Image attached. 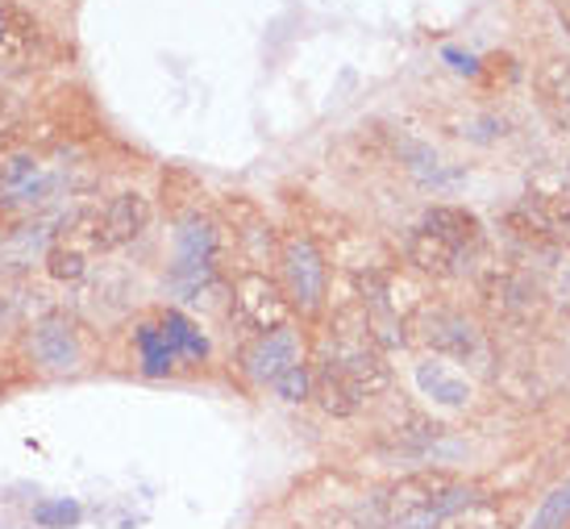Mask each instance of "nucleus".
I'll list each match as a JSON object with an SVG mask.
<instances>
[{"label": "nucleus", "instance_id": "nucleus-1", "mask_svg": "<svg viewBox=\"0 0 570 529\" xmlns=\"http://www.w3.org/2000/svg\"><path fill=\"white\" fill-rule=\"evenodd\" d=\"M471 500V488L450 471H416L392 483L380 497V517L387 529H433L445 513Z\"/></svg>", "mask_w": 570, "mask_h": 529}, {"label": "nucleus", "instance_id": "nucleus-2", "mask_svg": "<svg viewBox=\"0 0 570 529\" xmlns=\"http://www.w3.org/2000/svg\"><path fill=\"white\" fill-rule=\"evenodd\" d=\"M217 263H222V229L208 222V217H200V213L184 217L179 234H175L171 288L184 301H200V292L217 275Z\"/></svg>", "mask_w": 570, "mask_h": 529}, {"label": "nucleus", "instance_id": "nucleus-3", "mask_svg": "<svg viewBox=\"0 0 570 529\" xmlns=\"http://www.w3.org/2000/svg\"><path fill=\"white\" fill-rule=\"evenodd\" d=\"M105 251V234H100V209H76L67 213L59 229L50 234L47 246V272L59 284H76L88 275L92 258Z\"/></svg>", "mask_w": 570, "mask_h": 529}, {"label": "nucleus", "instance_id": "nucleus-4", "mask_svg": "<svg viewBox=\"0 0 570 529\" xmlns=\"http://www.w3.org/2000/svg\"><path fill=\"white\" fill-rule=\"evenodd\" d=\"M234 308H238V317L258 330V334H271V330H284L287 321H292V301H287V292L263 272H242L234 280Z\"/></svg>", "mask_w": 570, "mask_h": 529}, {"label": "nucleus", "instance_id": "nucleus-5", "mask_svg": "<svg viewBox=\"0 0 570 529\" xmlns=\"http://www.w3.org/2000/svg\"><path fill=\"white\" fill-rule=\"evenodd\" d=\"M284 280H287V301H296L301 308H317L325 296V255L317 251L313 238H287L284 246Z\"/></svg>", "mask_w": 570, "mask_h": 529}, {"label": "nucleus", "instance_id": "nucleus-6", "mask_svg": "<svg viewBox=\"0 0 570 529\" xmlns=\"http://www.w3.org/2000/svg\"><path fill=\"white\" fill-rule=\"evenodd\" d=\"M30 351L47 371L80 368V334H76L71 317H67V313H47L42 321H33Z\"/></svg>", "mask_w": 570, "mask_h": 529}, {"label": "nucleus", "instance_id": "nucleus-7", "mask_svg": "<svg viewBox=\"0 0 570 529\" xmlns=\"http://www.w3.org/2000/svg\"><path fill=\"white\" fill-rule=\"evenodd\" d=\"M38 55V26L17 0H0V71H26Z\"/></svg>", "mask_w": 570, "mask_h": 529}, {"label": "nucleus", "instance_id": "nucleus-8", "mask_svg": "<svg viewBox=\"0 0 570 529\" xmlns=\"http://www.w3.org/2000/svg\"><path fill=\"white\" fill-rule=\"evenodd\" d=\"M242 363H246V371L258 384H275L292 363H301V342H296V334L287 325L284 330H271V334H258L246 346Z\"/></svg>", "mask_w": 570, "mask_h": 529}, {"label": "nucleus", "instance_id": "nucleus-9", "mask_svg": "<svg viewBox=\"0 0 570 529\" xmlns=\"http://www.w3.org/2000/svg\"><path fill=\"white\" fill-rule=\"evenodd\" d=\"M150 225V200L142 193H121L112 196L109 205L100 209V234H105V251L129 246L138 242Z\"/></svg>", "mask_w": 570, "mask_h": 529}, {"label": "nucleus", "instance_id": "nucleus-10", "mask_svg": "<svg viewBox=\"0 0 570 529\" xmlns=\"http://www.w3.org/2000/svg\"><path fill=\"white\" fill-rule=\"evenodd\" d=\"M404 251H409V263L416 267L421 275H433V280H450V275L459 272V246H450L442 234H433L429 225L421 229H412L409 242H404Z\"/></svg>", "mask_w": 570, "mask_h": 529}, {"label": "nucleus", "instance_id": "nucleus-11", "mask_svg": "<svg viewBox=\"0 0 570 529\" xmlns=\"http://www.w3.org/2000/svg\"><path fill=\"white\" fill-rule=\"evenodd\" d=\"M425 342L438 354H450V359H471V354H479V330L466 317L445 313V308L425 317Z\"/></svg>", "mask_w": 570, "mask_h": 529}, {"label": "nucleus", "instance_id": "nucleus-12", "mask_svg": "<svg viewBox=\"0 0 570 529\" xmlns=\"http://www.w3.org/2000/svg\"><path fill=\"white\" fill-rule=\"evenodd\" d=\"M538 100L546 117L570 134V59H550L538 71Z\"/></svg>", "mask_w": 570, "mask_h": 529}, {"label": "nucleus", "instance_id": "nucleus-13", "mask_svg": "<svg viewBox=\"0 0 570 529\" xmlns=\"http://www.w3.org/2000/svg\"><path fill=\"white\" fill-rule=\"evenodd\" d=\"M425 225L433 229V234H442L450 246H459V251H466V246H479V238H483V225H479L475 213L459 209V205H433V209L425 213Z\"/></svg>", "mask_w": 570, "mask_h": 529}, {"label": "nucleus", "instance_id": "nucleus-14", "mask_svg": "<svg viewBox=\"0 0 570 529\" xmlns=\"http://www.w3.org/2000/svg\"><path fill=\"white\" fill-rule=\"evenodd\" d=\"M416 388L425 392L429 401L450 404V409H459V404L471 401V384L459 380L454 371H445L442 363H421V368H416Z\"/></svg>", "mask_w": 570, "mask_h": 529}, {"label": "nucleus", "instance_id": "nucleus-15", "mask_svg": "<svg viewBox=\"0 0 570 529\" xmlns=\"http://www.w3.org/2000/svg\"><path fill=\"white\" fill-rule=\"evenodd\" d=\"M313 396H317L321 409H325V413H333V418H350V413L358 409V396L350 392V384L342 380V371H337V363H333V359H325V363H321V371L313 375Z\"/></svg>", "mask_w": 570, "mask_h": 529}, {"label": "nucleus", "instance_id": "nucleus-16", "mask_svg": "<svg viewBox=\"0 0 570 529\" xmlns=\"http://www.w3.org/2000/svg\"><path fill=\"white\" fill-rule=\"evenodd\" d=\"M13 134V129H9ZM0 138V196H9L17 184H26L30 176H38L42 167H38V155L26 150V146H17L13 138Z\"/></svg>", "mask_w": 570, "mask_h": 529}, {"label": "nucleus", "instance_id": "nucleus-17", "mask_svg": "<svg viewBox=\"0 0 570 529\" xmlns=\"http://www.w3.org/2000/svg\"><path fill=\"white\" fill-rule=\"evenodd\" d=\"M529 209L538 213L558 242H570V193H533Z\"/></svg>", "mask_w": 570, "mask_h": 529}, {"label": "nucleus", "instance_id": "nucleus-18", "mask_svg": "<svg viewBox=\"0 0 570 529\" xmlns=\"http://www.w3.org/2000/svg\"><path fill=\"white\" fill-rule=\"evenodd\" d=\"M433 529H504V517L491 500H466L462 509L445 513Z\"/></svg>", "mask_w": 570, "mask_h": 529}, {"label": "nucleus", "instance_id": "nucleus-19", "mask_svg": "<svg viewBox=\"0 0 570 529\" xmlns=\"http://www.w3.org/2000/svg\"><path fill=\"white\" fill-rule=\"evenodd\" d=\"M30 301V280L13 263H0V330L21 313V305Z\"/></svg>", "mask_w": 570, "mask_h": 529}, {"label": "nucleus", "instance_id": "nucleus-20", "mask_svg": "<svg viewBox=\"0 0 570 529\" xmlns=\"http://www.w3.org/2000/svg\"><path fill=\"white\" fill-rule=\"evenodd\" d=\"M138 351H142L146 375H167V371L175 368V359H179V354L171 351V342L163 337V330H155V325H142V330H138Z\"/></svg>", "mask_w": 570, "mask_h": 529}, {"label": "nucleus", "instance_id": "nucleus-21", "mask_svg": "<svg viewBox=\"0 0 570 529\" xmlns=\"http://www.w3.org/2000/svg\"><path fill=\"white\" fill-rule=\"evenodd\" d=\"M163 337H167V342H171V351L175 354H188V359H205V337L196 334V325H191L188 317H179V313H167V317H163Z\"/></svg>", "mask_w": 570, "mask_h": 529}, {"label": "nucleus", "instance_id": "nucleus-22", "mask_svg": "<svg viewBox=\"0 0 570 529\" xmlns=\"http://www.w3.org/2000/svg\"><path fill=\"white\" fill-rule=\"evenodd\" d=\"M570 526V480L558 483L550 497L541 500L538 517H533V529H567Z\"/></svg>", "mask_w": 570, "mask_h": 529}, {"label": "nucleus", "instance_id": "nucleus-23", "mask_svg": "<svg viewBox=\"0 0 570 529\" xmlns=\"http://www.w3.org/2000/svg\"><path fill=\"white\" fill-rule=\"evenodd\" d=\"M271 388H275V392H279L284 401L301 404L304 396L313 392V375H308V368H304V363H292V368H287L284 375H279V380H275Z\"/></svg>", "mask_w": 570, "mask_h": 529}, {"label": "nucleus", "instance_id": "nucleus-24", "mask_svg": "<svg viewBox=\"0 0 570 529\" xmlns=\"http://www.w3.org/2000/svg\"><path fill=\"white\" fill-rule=\"evenodd\" d=\"M33 521L47 529H67L80 521V504H71V500H55V504H38L33 509Z\"/></svg>", "mask_w": 570, "mask_h": 529}, {"label": "nucleus", "instance_id": "nucleus-25", "mask_svg": "<svg viewBox=\"0 0 570 529\" xmlns=\"http://www.w3.org/2000/svg\"><path fill=\"white\" fill-rule=\"evenodd\" d=\"M13 126H17V100L9 97L4 88H0V138H4V134H9Z\"/></svg>", "mask_w": 570, "mask_h": 529}, {"label": "nucleus", "instance_id": "nucleus-26", "mask_svg": "<svg viewBox=\"0 0 570 529\" xmlns=\"http://www.w3.org/2000/svg\"><path fill=\"white\" fill-rule=\"evenodd\" d=\"M445 59H450V63L459 67V71H471V76L479 71V63L471 59V55H459V50H445Z\"/></svg>", "mask_w": 570, "mask_h": 529}, {"label": "nucleus", "instance_id": "nucleus-27", "mask_svg": "<svg viewBox=\"0 0 570 529\" xmlns=\"http://www.w3.org/2000/svg\"><path fill=\"white\" fill-rule=\"evenodd\" d=\"M562 313H567V321H570V275H567V284H562Z\"/></svg>", "mask_w": 570, "mask_h": 529}, {"label": "nucleus", "instance_id": "nucleus-28", "mask_svg": "<svg viewBox=\"0 0 570 529\" xmlns=\"http://www.w3.org/2000/svg\"><path fill=\"white\" fill-rule=\"evenodd\" d=\"M562 17H567V26H570V9H562Z\"/></svg>", "mask_w": 570, "mask_h": 529}, {"label": "nucleus", "instance_id": "nucleus-29", "mask_svg": "<svg viewBox=\"0 0 570 529\" xmlns=\"http://www.w3.org/2000/svg\"><path fill=\"white\" fill-rule=\"evenodd\" d=\"M567 450H570V430H567Z\"/></svg>", "mask_w": 570, "mask_h": 529}]
</instances>
